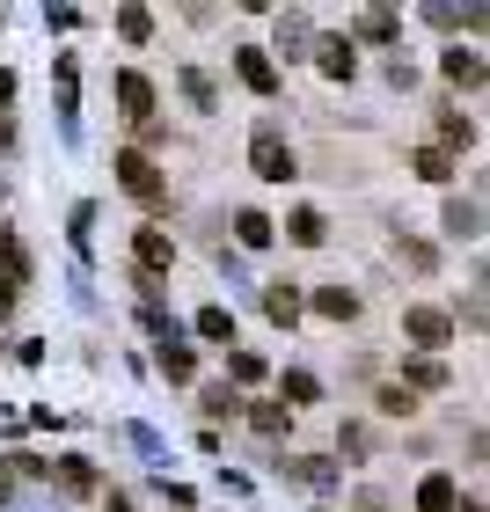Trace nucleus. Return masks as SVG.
Instances as JSON below:
<instances>
[{"instance_id": "nucleus-22", "label": "nucleus", "mask_w": 490, "mask_h": 512, "mask_svg": "<svg viewBox=\"0 0 490 512\" xmlns=\"http://www.w3.org/2000/svg\"><path fill=\"white\" fill-rule=\"evenodd\" d=\"M249 417H256V432H286V410H278V403H256Z\"/></svg>"}, {"instance_id": "nucleus-18", "label": "nucleus", "mask_w": 490, "mask_h": 512, "mask_svg": "<svg viewBox=\"0 0 490 512\" xmlns=\"http://www.w3.org/2000/svg\"><path fill=\"white\" fill-rule=\"evenodd\" d=\"M118 30H125L132 44H147V37H154V15H147V8H125V15H118Z\"/></svg>"}, {"instance_id": "nucleus-10", "label": "nucleus", "mask_w": 490, "mask_h": 512, "mask_svg": "<svg viewBox=\"0 0 490 512\" xmlns=\"http://www.w3.org/2000/svg\"><path fill=\"white\" fill-rule=\"evenodd\" d=\"M286 235H293V242H300V249H315V242H322V235H330V220H322V213H315V205H300V213H293V220H286Z\"/></svg>"}, {"instance_id": "nucleus-23", "label": "nucleus", "mask_w": 490, "mask_h": 512, "mask_svg": "<svg viewBox=\"0 0 490 512\" xmlns=\"http://www.w3.org/2000/svg\"><path fill=\"white\" fill-rule=\"evenodd\" d=\"M381 410H388V417H410V410H417V395H410V388H388V395H381Z\"/></svg>"}, {"instance_id": "nucleus-2", "label": "nucleus", "mask_w": 490, "mask_h": 512, "mask_svg": "<svg viewBox=\"0 0 490 512\" xmlns=\"http://www.w3.org/2000/svg\"><path fill=\"white\" fill-rule=\"evenodd\" d=\"M118 183H125L139 205H161V198H169V183H161V169H154L147 154H118Z\"/></svg>"}, {"instance_id": "nucleus-20", "label": "nucleus", "mask_w": 490, "mask_h": 512, "mask_svg": "<svg viewBox=\"0 0 490 512\" xmlns=\"http://www.w3.org/2000/svg\"><path fill=\"white\" fill-rule=\"evenodd\" d=\"M183 96H191L198 110H213V103H220V96H213V81H205V74H183Z\"/></svg>"}, {"instance_id": "nucleus-6", "label": "nucleus", "mask_w": 490, "mask_h": 512, "mask_svg": "<svg viewBox=\"0 0 490 512\" xmlns=\"http://www.w3.org/2000/svg\"><path fill=\"white\" fill-rule=\"evenodd\" d=\"M118 103H125V118H132V125H147V110H154V81H147V74H125V81H118Z\"/></svg>"}, {"instance_id": "nucleus-15", "label": "nucleus", "mask_w": 490, "mask_h": 512, "mask_svg": "<svg viewBox=\"0 0 490 512\" xmlns=\"http://www.w3.org/2000/svg\"><path fill=\"white\" fill-rule=\"evenodd\" d=\"M417 176H425V183H447V176H454V154L425 147V154H417Z\"/></svg>"}, {"instance_id": "nucleus-12", "label": "nucleus", "mask_w": 490, "mask_h": 512, "mask_svg": "<svg viewBox=\"0 0 490 512\" xmlns=\"http://www.w3.org/2000/svg\"><path fill=\"white\" fill-rule=\"evenodd\" d=\"M447 81H469V88H476V81H483V59L454 44V52H447Z\"/></svg>"}, {"instance_id": "nucleus-25", "label": "nucleus", "mask_w": 490, "mask_h": 512, "mask_svg": "<svg viewBox=\"0 0 490 512\" xmlns=\"http://www.w3.org/2000/svg\"><path fill=\"white\" fill-rule=\"evenodd\" d=\"M447 227L454 235H476V205H447Z\"/></svg>"}, {"instance_id": "nucleus-29", "label": "nucleus", "mask_w": 490, "mask_h": 512, "mask_svg": "<svg viewBox=\"0 0 490 512\" xmlns=\"http://www.w3.org/2000/svg\"><path fill=\"white\" fill-rule=\"evenodd\" d=\"M454 512H483V505H476V498H469V505H454Z\"/></svg>"}, {"instance_id": "nucleus-8", "label": "nucleus", "mask_w": 490, "mask_h": 512, "mask_svg": "<svg viewBox=\"0 0 490 512\" xmlns=\"http://www.w3.org/2000/svg\"><path fill=\"white\" fill-rule=\"evenodd\" d=\"M315 315L352 322V315H359V293H352V286H322V293H315Z\"/></svg>"}, {"instance_id": "nucleus-19", "label": "nucleus", "mask_w": 490, "mask_h": 512, "mask_svg": "<svg viewBox=\"0 0 490 512\" xmlns=\"http://www.w3.org/2000/svg\"><path fill=\"white\" fill-rule=\"evenodd\" d=\"M439 381H447V366H439V359H410V388H439Z\"/></svg>"}, {"instance_id": "nucleus-1", "label": "nucleus", "mask_w": 490, "mask_h": 512, "mask_svg": "<svg viewBox=\"0 0 490 512\" xmlns=\"http://www.w3.org/2000/svg\"><path fill=\"white\" fill-rule=\"evenodd\" d=\"M249 161H256V176H264V183H293L300 176V161H293V147L278 132H256L249 139Z\"/></svg>"}, {"instance_id": "nucleus-5", "label": "nucleus", "mask_w": 490, "mask_h": 512, "mask_svg": "<svg viewBox=\"0 0 490 512\" xmlns=\"http://www.w3.org/2000/svg\"><path fill=\"white\" fill-rule=\"evenodd\" d=\"M235 74L256 88V96H271V88H278V66H271L264 52H256V44H242V52H235Z\"/></svg>"}, {"instance_id": "nucleus-26", "label": "nucleus", "mask_w": 490, "mask_h": 512, "mask_svg": "<svg viewBox=\"0 0 490 512\" xmlns=\"http://www.w3.org/2000/svg\"><path fill=\"white\" fill-rule=\"evenodd\" d=\"M15 286H22V278H15V271H0V308L15 300Z\"/></svg>"}, {"instance_id": "nucleus-3", "label": "nucleus", "mask_w": 490, "mask_h": 512, "mask_svg": "<svg viewBox=\"0 0 490 512\" xmlns=\"http://www.w3.org/2000/svg\"><path fill=\"white\" fill-rule=\"evenodd\" d=\"M403 330H410L417 344H432V352H439V344H454V315H439V308H410V315H403Z\"/></svg>"}, {"instance_id": "nucleus-11", "label": "nucleus", "mask_w": 490, "mask_h": 512, "mask_svg": "<svg viewBox=\"0 0 490 512\" xmlns=\"http://www.w3.org/2000/svg\"><path fill=\"white\" fill-rule=\"evenodd\" d=\"M198 337H213V344H235V315H227V308H198Z\"/></svg>"}, {"instance_id": "nucleus-27", "label": "nucleus", "mask_w": 490, "mask_h": 512, "mask_svg": "<svg viewBox=\"0 0 490 512\" xmlns=\"http://www.w3.org/2000/svg\"><path fill=\"white\" fill-rule=\"evenodd\" d=\"M8 96H15V74H0V103H8Z\"/></svg>"}, {"instance_id": "nucleus-4", "label": "nucleus", "mask_w": 490, "mask_h": 512, "mask_svg": "<svg viewBox=\"0 0 490 512\" xmlns=\"http://www.w3.org/2000/svg\"><path fill=\"white\" fill-rule=\"evenodd\" d=\"M132 256H139L147 271H169V264H176V242L161 235V227H139V235H132Z\"/></svg>"}, {"instance_id": "nucleus-21", "label": "nucleus", "mask_w": 490, "mask_h": 512, "mask_svg": "<svg viewBox=\"0 0 490 512\" xmlns=\"http://www.w3.org/2000/svg\"><path fill=\"white\" fill-rule=\"evenodd\" d=\"M439 139H447V147H469L476 125H469V118H447V125H439ZM447 147H439V154H447Z\"/></svg>"}, {"instance_id": "nucleus-14", "label": "nucleus", "mask_w": 490, "mask_h": 512, "mask_svg": "<svg viewBox=\"0 0 490 512\" xmlns=\"http://www.w3.org/2000/svg\"><path fill=\"white\" fill-rule=\"evenodd\" d=\"M161 374H169V381H191V374H198V359L183 352V344H161Z\"/></svg>"}, {"instance_id": "nucleus-13", "label": "nucleus", "mask_w": 490, "mask_h": 512, "mask_svg": "<svg viewBox=\"0 0 490 512\" xmlns=\"http://www.w3.org/2000/svg\"><path fill=\"white\" fill-rule=\"evenodd\" d=\"M264 315H271V322H293V315H300V293H293V286H271V293H264Z\"/></svg>"}, {"instance_id": "nucleus-16", "label": "nucleus", "mask_w": 490, "mask_h": 512, "mask_svg": "<svg viewBox=\"0 0 490 512\" xmlns=\"http://www.w3.org/2000/svg\"><path fill=\"white\" fill-rule=\"evenodd\" d=\"M359 37L388 44V37H395V15H388V8H366V15H359Z\"/></svg>"}, {"instance_id": "nucleus-9", "label": "nucleus", "mask_w": 490, "mask_h": 512, "mask_svg": "<svg viewBox=\"0 0 490 512\" xmlns=\"http://www.w3.org/2000/svg\"><path fill=\"white\" fill-rule=\"evenodd\" d=\"M461 498H454V476H425L417 483V512H454Z\"/></svg>"}, {"instance_id": "nucleus-24", "label": "nucleus", "mask_w": 490, "mask_h": 512, "mask_svg": "<svg viewBox=\"0 0 490 512\" xmlns=\"http://www.w3.org/2000/svg\"><path fill=\"white\" fill-rule=\"evenodd\" d=\"M227 366H235V381H264V359H256V352H235Z\"/></svg>"}, {"instance_id": "nucleus-17", "label": "nucleus", "mask_w": 490, "mask_h": 512, "mask_svg": "<svg viewBox=\"0 0 490 512\" xmlns=\"http://www.w3.org/2000/svg\"><path fill=\"white\" fill-rule=\"evenodd\" d=\"M235 235H242V249H264V242H271V220H264V213H242Z\"/></svg>"}, {"instance_id": "nucleus-7", "label": "nucleus", "mask_w": 490, "mask_h": 512, "mask_svg": "<svg viewBox=\"0 0 490 512\" xmlns=\"http://www.w3.org/2000/svg\"><path fill=\"white\" fill-rule=\"evenodd\" d=\"M315 52H322V74H330V81H352V66H359L352 59V37H322Z\"/></svg>"}, {"instance_id": "nucleus-28", "label": "nucleus", "mask_w": 490, "mask_h": 512, "mask_svg": "<svg viewBox=\"0 0 490 512\" xmlns=\"http://www.w3.org/2000/svg\"><path fill=\"white\" fill-rule=\"evenodd\" d=\"M110 512H132V505H125V498H110Z\"/></svg>"}]
</instances>
